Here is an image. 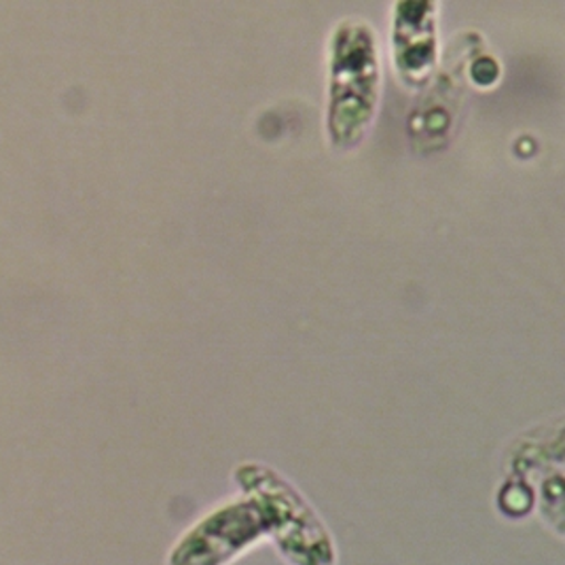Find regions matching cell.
<instances>
[{"mask_svg": "<svg viewBox=\"0 0 565 565\" xmlns=\"http://www.w3.org/2000/svg\"><path fill=\"white\" fill-rule=\"evenodd\" d=\"M265 527H269V514H260L255 504L233 507L186 540L174 565H218Z\"/></svg>", "mask_w": 565, "mask_h": 565, "instance_id": "6da1fadb", "label": "cell"}]
</instances>
